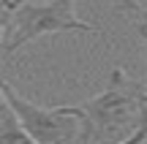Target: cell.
Masks as SVG:
<instances>
[{
	"label": "cell",
	"instance_id": "cell-1",
	"mask_svg": "<svg viewBox=\"0 0 147 144\" xmlns=\"http://www.w3.org/2000/svg\"><path fill=\"white\" fill-rule=\"evenodd\" d=\"M144 112H147V84L131 79L120 65H115L106 87L95 98L79 106V117H82L79 139L84 144H101L112 136L131 131L134 125L139 128Z\"/></svg>",
	"mask_w": 147,
	"mask_h": 144
},
{
	"label": "cell",
	"instance_id": "cell-2",
	"mask_svg": "<svg viewBox=\"0 0 147 144\" xmlns=\"http://www.w3.org/2000/svg\"><path fill=\"white\" fill-rule=\"evenodd\" d=\"M101 33L95 25L82 22L74 11V0H55V3H19L16 14L11 16L8 35L3 44V57H14L22 46L41 35L52 33Z\"/></svg>",
	"mask_w": 147,
	"mask_h": 144
},
{
	"label": "cell",
	"instance_id": "cell-3",
	"mask_svg": "<svg viewBox=\"0 0 147 144\" xmlns=\"http://www.w3.org/2000/svg\"><path fill=\"white\" fill-rule=\"evenodd\" d=\"M3 92L22 131L36 144H71L82 133L79 106H36L22 98L8 82H3Z\"/></svg>",
	"mask_w": 147,
	"mask_h": 144
},
{
	"label": "cell",
	"instance_id": "cell-4",
	"mask_svg": "<svg viewBox=\"0 0 147 144\" xmlns=\"http://www.w3.org/2000/svg\"><path fill=\"white\" fill-rule=\"evenodd\" d=\"M0 144H36V141L22 131L19 120H16L14 112H11L8 117L0 123Z\"/></svg>",
	"mask_w": 147,
	"mask_h": 144
},
{
	"label": "cell",
	"instance_id": "cell-5",
	"mask_svg": "<svg viewBox=\"0 0 147 144\" xmlns=\"http://www.w3.org/2000/svg\"><path fill=\"white\" fill-rule=\"evenodd\" d=\"M117 8L136 14V30H139V35H142L144 52H147V3H120ZM144 84H147V82H144Z\"/></svg>",
	"mask_w": 147,
	"mask_h": 144
},
{
	"label": "cell",
	"instance_id": "cell-6",
	"mask_svg": "<svg viewBox=\"0 0 147 144\" xmlns=\"http://www.w3.org/2000/svg\"><path fill=\"white\" fill-rule=\"evenodd\" d=\"M16 8H19V3H0V49H3V33L5 27L11 25V16L16 14Z\"/></svg>",
	"mask_w": 147,
	"mask_h": 144
},
{
	"label": "cell",
	"instance_id": "cell-7",
	"mask_svg": "<svg viewBox=\"0 0 147 144\" xmlns=\"http://www.w3.org/2000/svg\"><path fill=\"white\" fill-rule=\"evenodd\" d=\"M147 141V112L142 114V123H139V128L134 131V133H128V139L117 141V144H144Z\"/></svg>",
	"mask_w": 147,
	"mask_h": 144
},
{
	"label": "cell",
	"instance_id": "cell-8",
	"mask_svg": "<svg viewBox=\"0 0 147 144\" xmlns=\"http://www.w3.org/2000/svg\"><path fill=\"white\" fill-rule=\"evenodd\" d=\"M8 114H11V106H8V101H5V92H3V79H0V123H3Z\"/></svg>",
	"mask_w": 147,
	"mask_h": 144
}]
</instances>
